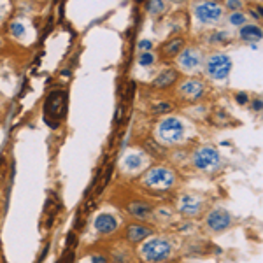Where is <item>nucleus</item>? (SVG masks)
Wrapping results in <instances>:
<instances>
[{"label":"nucleus","instance_id":"nucleus-15","mask_svg":"<svg viewBox=\"0 0 263 263\" xmlns=\"http://www.w3.org/2000/svg\"><path fill=\"white\" fill-rule=\"evenodd\" d=\"M177 83H179V72H177V69H163L153 79V88L155 90H167V88H172Z\"/></svg>","mask_w":263,"mask_h":263},{"label":"nucleus","instance_id":"nucleus-30","mask_svg":"<svg viewBox=\"0 0 263 263\" xmlns=\"http://www.w3.org/2000/svg\"><path fill=\"white\" fill-rule=\"evenodd\" d=\"M7 11H9V7H7V4H0V23H2V21L6 20Z\"/></svg>","mask_w":263,"mask_h":263},{"label":"nucleus","instance_id":"nucleus-29","mask_svg":"<svg viewBox=\"0 0 263 263\" xmlns=\"http://www.w3.org/2000/svg\"><path fill=\"white\" fill-rule=\"evenodd\" d=\"M251 107H253V111L261 112V111H263V100H261V99H253Z\"/></svg>","mask_w":263,"mask_h":263},{"label":"nucleus","instance_id":"nucleus-8","mask_svg":"<svg viewBox=\"0 0 263 263\" xmlns=\"http://www.w3.org/2000/svg\"><path fill=\"white\" fill-rule=\"evenodd\" d=\"M233 224V216L224 207H213L203 216V227L211 233H223Z\"/></svg>","mask_w":263,"mask_h":263},{"label":"nucleus","instance_id":"nucleus-9","mask_svg":"<svg viewBox=\"0 0 263 263\" xmlns=\"http://www.w3.org/2000/svg\"><path fill=\"white\" fill-rule=\"evenodd\" d=\"M203 60H205V57L197 46H184V49L176 58L179 70L186 72V74H195L200 67H203Z\"/></svg>","mask_w":263,"mask_h":263},{"label":"nucleus","instance_id":"nucleus-5","mask_svg":"<svg viewBox=\"0 0 263 263\" xmlns=\"http://www.w3.org/2000/svg\"><path fill=\"white\" fill-rule=\"evenodd\" d=\"M224 7L218 2H198L193 6V18L202 27H216L223 21Z\"/></svg>","mask_w":263,"mask_h":263},{"label":"nucleus","instance_id":"nucleus-22","mask_svg":"<svg viewBox=\"0 0 263 263\" xmlns=\"http://www.w3.org/2000/svg\"><path fill=\"white\" fill-rule=\"evenodd\" d=\"M137 63L141 67H153L156 63V57L155 53H139L137 57Z\"/></svg>","mask_w":263,"mask_h":263},{"label":"nucleus","instance_id":"nucleus-23","mask_svg":"<svg viewBox=\"0 0 263 263\" xmlns=\"http://www.w3.org/2000/svg\"><path fill=\"white\" fill-rule=\"evenodd\" d=\"M153 218L158 219V221H168V219L172 218V209L171 207H160V209H155V214H153Z\"/></svg>","mask_w":263,"mask_h":263},{"label":"nucleus","instance_id":"nucleus-24","mask_svg":"<svg viewBox=\"0 0 263 263\" xmlns=\"http://www.w3.org/2000/svg\"><path fill=\"white\" fill-rule=\"evenodd\" d=\"M228 37H230V33L227 30H216L213 35L209 37V42H213V44H223L224 41H228Z\"/></svg>","mask_w":263,"mask_h":263},{"label":"nucleus","instance_id":"nucleus-17","mask_svg":"<svg viewBox=\"0 0 263 263\" xmlns=\"http://www.w3.org/2000/svg\"><path fill=\"white\" fill-rule=\"evenodd\" d=\"M184 37H172L165 44H162V57L163 58H177V54L184 49Z\"/></svg>","mask_w":263,"mask_h":263},{"label":"nucleus","instance_id":"nucleus-4","mask_svg":"<svg viewBox=\"0 0 263 263\" xmlns=\"http://www.w3.org/2000/svg\"><path fill=\"white\" fill-rule=\"evenodd\" d=\"M232 58L227 53H211L203 60V72L213 81H224L232 72Z\"/></svg>","mask_w":263,"mask_h":263},{"label":"nucleus","instance_id":"nucleus-25","mask_svg":"<svg viewBox=\"0 0 263 263\" xmlns=\"http://www.w3.org/2000/svg\"><path fill=\"white\" fill-rule=\"evenodd\" d=\"M153 48H155V42L151 39H141L137 44L139 53H153Z\"/></svg>","mask_w":263,"mask_h":263},{"label":"nucleus","instance_id":"nucleus-10","mask_svg":"<svg viewBox=\"0 0 263 263\" xmlns=\"http://www.w3.org/2000/svg\"><path fill=\"white\" fill-rule=\"evenodd\" d=\"M93 230L99 237H112L121 230V219L116 213L102 211L93 219Z\"/></svg>","mask_w":263,"mask_h":263},{"label":"nucleus","instance_id":"nucleus-16","mask_svg":"<svg viewBox=\"0 0 263 263\" xmlns=\"http://www.w3.org/2000/svg\"><path fill=\"white\" fill-rule=\"evenodd\" d=\"M239 39L249 42V46L256 44L258 41L263 39V28L256 23H246L244 27L239 28Z\"/></svg>","mask_w":263,"mask_h":263},{"label":"nucleus","instance_id":"nucleus-11","mask_svg":"<svg viewBox=\"0 0 263 263\" xmlns=\"http://www.w3.org/2000/svg\"><path fill=\"white\" fill-rule=\"evenodd\" d=\"M147 160H149V155H147L146 151L128 149L123 155V158L120 162V168L126 176H137V174L144 172V168L147 167Z\"/></svg>","mask_w":263,"mask_h":263},{"label":"nucleus","instance_id":"nucleus-21","mask_svg":"<svg viewBox=\"0 0 263 263\" xmlns=\"http://www.w3.org/2000/svg\"><path fill=\"white\" fill-rule=\"evenodd\" d=\"M172 109H174V105L168 100H160L153 105L151 111H153V114H158V116H165V114L168 116V112H171Z\"/></svg>","mask_w":263,"mask_h":263},{"label":"nucleus","instance_id":"nucleus-28","mask_svg":"<svg viewBox=\"0 0 263 263\" xmlns=\"http://www.w3.org/2000/svg\"><path fill=\"white\" fill-rule=\"evenodd\" d=\"M224 6H227V9H232V12H235V11H240L242 2H239V0H228Z\"/></svg>","mask_w":263,"mask_h":263},{"label":"nucleus","instance_id":"nucleus-1","mask_svg":"<svg viewBox=\"0 0 263 263\" xmlns=\"http://www.w3.org/2000/svg\"><path fill=\"white\" fill-rule=\"evenodd\" d=\"M176 246L167 235H151L141 246H137V256L142 263H167L174 258Z\"/></svg>","mask_w":263,"mask_h":263},{"label":"nucleus","instance_id":"nucleus-2","mask_svg":"<svg viewBox=\"0 0 263 263\" xmlns=\"http://www.w3.org/2000/svg\"><path fill=\"white\" fill-rule=\"evenodd\" d=\"M141 186L153 193L172 192L177 186V174L167 165H153L146 168L141 177Z\"/></svg>","mask_w":263,"mask_h":263},{"label":"nucleus","instance_id":"nucleus-32","mask_svg":"<svg viewBox=\"0 0 263 263\" xmlns=\"http://www.w3.org/2000/svg\"><path fill=\"white\" fill-rule=\"evenodd\" d=\"M0 44H2V35H0Z\"/></svg>","mask_w":263,"mask_h":263},{"label":"nucleus","instance_id":"nucleus-31","mask_svg":"<svg viewBox=\"0 0 263 263\" xmlns=\"http://www.w3.org/2000/svg\"><path fill=\"white\" fill-rule=\"evenodd\" d=\"M254 11H256V14L260 16V18H263V6H256L254 7Z\"/></svg>","mask_w":263,"mask_h":263},{"label":"nucleus","instance_id":"nucleus-12","mask_svg":"<svg viewBox=\"0 0 263 263\" xmlns=\"http://www.w3.org/2000/svg\"><path fill=\"white\" fill-rule=\"evenodd\" d=\"M176 93L179 99L186 102H197L205 95V83L200 78L190 76V78H184L182 81L177 83Z\"/></svg>","mask_w":263,"mask_h":263},{"label":"nucleus","instance_id":"nucleus-18","mask_svg":"<svg viewBox=\"0 0 263 263\" xmlns=\"http://www.w3.org/2000/svg\"><path fill=\"white\" fill-rule=\"evenodd\" d=\"M27 25L23 23L21 20H12L9 23V35L14 41H25L27 39Z\"/></svg>","mask_w":263,"mask_h":263},{"label":"nucleus","instance_id":"nucleus-19","mask_svg":"<svg viewBox=\"0 0 263 263\" xmlns=\"http://www.w3.org/2000/svg\"><path fill=\"white\" fill-rule=\"evenodd\" d=\"M144 9H146V12L149 16H160L162 12L168 9V6L163 0H155V2H147L146 6H144Z\"/></svg>","mask_w":263,"mask_h":263},{"label":"nucleus","instance_id":"nucleus-27","mask_svg":"<svg viewBox=\"0 0 263 263\" xmlns=\"http://www.w3.org/2000/svg\"><path fill=\"white\" fill-rule=\"evenodd\" d=\"M233 100H235L239 105H246L251 99H249V93H246V91H237L235 95H233Z\"/></svg>","mask_w":263,"mask_h":263},{"label":"nucleus","instance_id":"nucleus-26","mask_svg":"<svg viewBox=\"0 0 263 263\" xmlns=\"http://www.w3.org/2000/svg\"><path fill=\"white\" fill-rule=\"evenodd\" d=\"M88 263H111V256H107L105 253H93L90 254Z\"/></svg>","mask_w":263,"mask_h":263},{"label":"nucleus","instance_id":"nucleus-14","mask_svg":"<svg viewBox=\"0 0 263 263\" xmlns=\"http://www.w3.org/2000/svg\"><path fill=\"white\" fill-rule=\"evenodd\" d=\"M125 211L132 218V221H139V223H147L149 219H153V214H155V207L147 200H141V198L130 200L126 203Z\"/></svg>","mask_w":263,"mask_h":263},{"label":"nucleus","instance_id":"nucleus-13","mask_svg":"<svg viewBox=\"0 0 263 263\" xmlns=\"http://www.w3.org/2000/svg\"><path fill=\"white\" fill-rule=\"evenodd\" d=\"M151 235H155V228L147 223H139V221H130L123 227V237L125 242L130 246H141L144 240L149 239Z\"/></svg>","mask_w":263,"mask_h":263},{"label":"nucleus","instance_id":"nucleus-7","mask_svg":"<svg viewBox=\"0 0 263 263\" xmlns=\"http://www.w3.org/2000/svg\"><path fill=\"white\" fill-rule=\"evenodd\" d=\"M176 209L184 219H197L200 218L203 209H205V198L198 193H182L179 195L177 198V203H176Z\"/></svg>","mask_w":263,"mask_h":263},{"label":"nucleus","instance_id":"nucleus-3","mask_svg":"<svg viewBox=\"0 0 263 263\" xmlns=\"http://www.w3.org/2000/svg\"><path fill=\"white\" fill-rule=\"evenodd\" d=\"M186 137V125L177 116H163L156 125V139L165 147H176L182 144Z\"/></svg>","mask_w":263,"mask_h":263},{"label":"nucleus","instance_id":"nucleus-20","mask_svg":"<svg viewBox=\"0 0 263 263\" xmlns=\"http://www.w3.org/2000/svg\"><path fill=\"white\" fill-rule=\"evenodd\" d=\"M228 23L232 25V27H244L246 23H248V16L244 14L242 11H235V12H230V16H228Z\"/></svg>","mask_w":263,"mask_h":263},{"label":"nucleus","instance_id":"nucleus-6","mask_svg":"<svg viewBox=\"0 0 263 263\" xmlns=\"http://www.w3.org/2000/svg\"><path fill=\"white\" fill-rule=\"evenodd\" d=\"M192 163L197 171L211 174L221 167V155L214 146H200L192 153Z\"/></svg>","mask_w":263,"mask_h":263}]
</instances>
